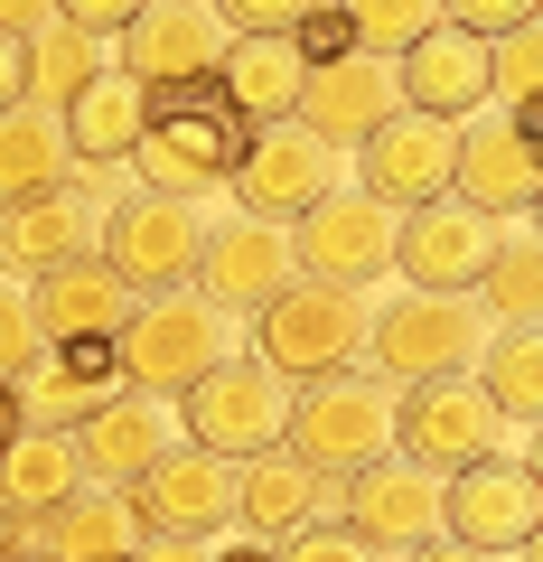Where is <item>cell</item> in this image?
<instances>
[{"label":"cell","mask_w":543,"mask_h":562,"mask_svg":"<svg viewBox=\"0 0 543 562\" xmlns=\"http://www.w3.org/2000/svg\"><path fill=\"white\" fill-rule=\"evenodd\" d=\"M113 198H122L113 169H76V179L47 188V198L0 206V281H20V291H29V281L103 254V206H113Z\"/></svg>","instance_id":"obj_8"},{"label":"cell","mask_w":543,"mask_h":562,"mask_svg":"<svg viewBox=\"0 0 543 562\" xmlns=\"http://www.w3.org/2000/svg\"><path fill=\"white\" fill-rule=\"evenodd\" d=\"M20 543H29V553H47V562H132V553H142V516H132L122 487L84 479L76 497H57L47 516H29Z\"/></svg>","instance_id":"obj_22"},{"label":"cell","mask_w":543,"mask_h":562,"mask_svg":"<svg viewBox=\"0 0 543 562\" xmlns=\"http://www.w3.org/2000/svg\"><path fill=\"white\" fill-rule=\"evenodd\" d=\"M282 422H291V384L272 375L253 347H235L216 375H197L179 394V431L197 450H216V460H235V469L262 460V450H282Z\"/></svg>","instance_id":"obj_7"},{"label":"cell","mask_w":543,"mask_h":562,"mask_svg":"<svg viewBox=\"0 0 543 562\" xmlns=\"http://www.w3.org/2000/svg\"><path fill=\"white\" fill-rule=\"evenodd\" d=\"M29 310H38V338L47 347H57V338H113V328L132 319V281H122L103 254H84V262H66V272L29 281Z\"/></svg>","instance_id":"obj_27"},{"label":"cell","mask_w":543,"mask_h":562,"mask_svg":"<svg viewBox=\"0 0 543 562\" xmlns=\"http://www.w3.org/2000/svg\"><path fill=\"white\" fill-rule=\"evenodd\" d=\"M441 20L468 29V38H506V29H534L543 0H441Z\"/></svg>","instance_id":"obj_39"},{"label":"cell","mask_w":543,"mask_h":562,"mask_svg":"<svg viewBox=\"0 0 543 562\" xmlns=\"http://www.w3.org/2000/svg\"><path fill=\"white\" fill-rule=\"evenodd\" d=\"M169 441H179V413L150 403V394H113L103 413L76 422V460H84V479H94V487H132Z\"/></svg>","instance_id":"obj_25"},{"label":"cell","mask_w":543,"mask_h":562,"mask_svg":"<svg viewBox=\"0 0 543 562\" xmlns=\"http://www.w3.org/2000/svg\"><path fill=\"white\" fill-rule=\"evenodd\" d=\"M497 235H506V225H487L478 206H460V198L403 206V216H394V272L412 281V291H478Z\"/></svg>","instance_id":"obj_17"},{"label":"cell","mask_w":543,"mask_h":562,"mask_svg":"<svg viewBox=\"0 0 543 562\" xmlns=\"http://www.w3.org/2000/svg\"><path fill=\"white\" fill-rule=\"evenodd\" d=\"M122 497H132L142 535H188V543H206V535L235 525V460H216V450H197V441H169L142 479L122 487Z\"/></svg>","instance_id":"obj_15"},{"label":"cell","mask_w":543,"mask_h":562,"mask_svg":"<svg viewBox=\"0 0 543 562\" xmlns=\"http://www.w3.org/2000/svg\"><path fill=\"white\" fill-rule=\"evenodd\" d=\"M301 76H309L301 38H225V57H216V85L235 94L244 122H291L301 113Z\"/></svg>","instance_id":"obj_28"},{"label":"cell","mask_w":543,"mask_h":562,"mask_svg":"<svg viewBox=\"0 0 543 562\" xmlns=\"http://www.w3.org/2000/svg\"><path fill=\"white\" fill-rule=\"evenodd\" d=\"M142 10H150V0H57V20H66V29H84V38H122Z\"/></svg>","instance_id":"obj_40"},{"label":"cell","mask_w":543,"mask_h":562,"mask_svg":"<svg viewBox=\"0 0 543 562\" xmlns=\"http://www.w3.org/2000/svg\"><path fill=\"white\" fill-rule=\"evenodd\" d=\"M0 562H47V553H29V543H20V553H0Z\"/></svg>","instance_id":"obj_48"},{"label":"cell","mask_w":543,"mask_h":562,"mask_svg":"<svg viewBox=\"0 0 543 562\" xmlns=\"http://www.w3.org/2000/svg\"><path fill=\"white\" fill-rule=\"evenodd\" d=\"M291 281H301V262H291V225H272V216H225V225H206L188 291L216 301L225 319H262Z\"/></svg>","instance_id":"obj_12"},{"label":"cell","mask_w":543,"mask_h":562,"mask_svg":"<svg viewBox=\"0 0 543 562\" xmlns=\"http://www.w3.org/2000/svg\"><path fill=\"white\" fill-rule=\"evenodd\" d=\"M20 57H29V103H47V113H57L76 85L103 76V38H84V29H66V20H47L38 38H20Z\"/></svg>","instance_id":"obj_33"},{"label":"cell","mask_w":543,"mask_h":562,"mask_svg":"<svg viewBox=\"0 0 543 562\" xmlns=\"http://www.w3.org/2000/svg\"><path fill=\"white\" fill-rule=\"evenodd\" d=\"M76 487H84L76 431H29V422H20V441L0 450V497L20 506V525H29V516H47L57 497H76Z\"/></svg>","instance_id":"obj_31"},{"label":"cell","mask_w":543,"mask_h":562,"mask_svg":"<svg viewBox=\"0 0 543 562\" xmlns=\"http://www.w3.org/2000/svg\"><path fill=\"white\" fill-rule=\"evenodd\" d=\"M384 113H403V76H394V57L338 47V57H319V66L301 76V113H291V122H309L328 150H357V140L375 132Z\"/></svg>","instance_id":"obj_19"},{"label":"cell","mask_w":543,"mask_h":562,"mask_svg":"<svg viewBox=\"0 0 543 562\" xmlns=\"http://www.w3.org/2000/svg\"><path fill=\"white\" fill-rule=\"evenodd\" d=\"M244 140H253V122L235 113V94H225L216 76L150 85V122H142L132 169H142V188H160V198H188V206H197L206 188L235 179Z\"/></svg>","instance_id":"obj_1"},{"label":"cell","mask_w":543,"mask_h":562,"mask_svg":"<svg viewBox=\"0 0 543 562\" xmlns=\"http://www.w3.org/2000/svg\"><path fill=\"white\" fill-rule=\"evenodd\" d=\"M347 150H328L309 122H253V140H244V160H235V216H272V225H291V216H309V206L328 198V188H347Z\"/></svg>","instance_id":"obj_10"},{"label":"cell","mask_w":543,"mask_h":562,"mask_svg":"<svg viewBox=\"0 0 543 562\" xmlns=\"http://www.w3.org/2000/svg\"><path fill=\"white\" fill-rule=\"evenodd\" d=\"M57 20V0H0V38H38Z\"/></svg>","instance_id":"obj_41"},{"label":"cell","mask_w":543,"mask_h":562,"mask_svg":"<svg viewBox=\"0 0 543 562\" xmlns=\"http://www.w3.org/2000/svg\"><path fill=\"white\" fill-rule=\"evenodd\" d=\"M291 262L309 281L365 291L375 272H394V206H375L365 188H328L309 216H291Z\"/></svg>","instance_id":"obj_16"},{"label":"cell","mask_w":543,"mask_h":562,"mask_svg":"<svg viewBox=\"0 0 543 562\" xmlns=\"http://www.w3.org/2000/svg\"><path fill=\"white\" fill-rule=\"evenodd\" d=\"M441 535L478 543V553H534L543 535V469L497 450V460H468L441 479Z\"/></svg>","instance_id":"obj_9"},{"label":"cell","mask_w":543,"mask_h":562,"mask_svg":"<svg viewBox=\"0 0 543 562\" xmlns=\"http://www.w3.org/2000/svg\"><path fill=\"white\" fill-rule=\"evenodd\" d=\"M206 562H272V543L244 535V525H225V535H206Z\"/></svg>","instance_id":"obj_42"},{"label":"cell","mask_w":543,"mask_h":562,"mask_svg":"<svg viewBox=\"0 0 543 562\" xmlns=\"http://www.w3.org/2000/svg\"><path fill=\"white\" fill-rule=\"evenodd\" d=\"M347 160H357V188L375 206H431V198H450V160H460V122H441V113H412V103H403V113H384L375 132L357 140V150H347Z\"/></svg>","instance_id":"obj_14"},{"label":"cell","mask_w":543,"mask_h":562,"mask_svg":"<svg viewBox=\"0 0 543 562\" xmlns=\"http://www.w3.org/2000/svg\"><path fill=\"white\" fill-rule=\"evenodd\" d=\"M20 535H29V525H20V506L0 497V553H20Z\"/></svg>","instance_id":"obj_47"},{"label":"cell","mask_w":543,"mask_h":562,"mask_svg":"<svg viewBox=\"0 0 543 562\" xmlns=\"http://www.w3.org/2000/svg\"><path fill=\"white\" fill-rule=\"evenodd\" d=\"M235 319L197 291H132V319L113 328V366H122V394H150V403H179L197 375H216L235 357Z\"/></svg>","instance_id":"obj_2"},{"label":"cell","mask_w":543,"mask_h":562,"mask_svg":"<svg viewBox=\"0 0 543 562\" xmlns=\"http://www.w3.org/2000/svg\"><path fill=\"white\" fill-rule=\"evenodd\" d=\"M338 20H347V47L403 57L422 29H441V0H338Z\"/></svg>","instance_id":"obj_34"},{"label":"cell","mask_w":543,"mask_h":562,"mask_svg":"<svg viewBox=\"0 0 543 562\" xmlns=\"http://www.w3.org/2000/svg\"><path fill=\"white\" fill-rule=\"evenodd\" d=\"M487 328L497 319H487L468 291H412V281H403L394 301L365 319V357H375L384 384H431V375H468V357H478Z\"/></svg>","instance_id":"obj_5"},{"label":"cell","mask_w":543,"mask_h":562,"mask_svg":"<svg viewBox=\"0 0 543 562\" xmlns=\"http://www.w3.org/2000/svg\"><path fill=\"white\" fill-rule=\"evenodd\" d=\"M132 562H206V543H188V535H142V553Z\"/></svg>","instance_id":"obj_44"},{"label":"cell","mask_w":543,"mask_h":562,"mask_svg":"<svg viewBox=\"0 0 543 562\" xmlns=\"http://www.w3.org/2000/svg\"><path fill=\"white\" fill-rule=\"evenodd\" d=\"M20 441V384H0V450Z\"/></svg>","instance_id":"obj_46"},{"label":"cell","mask_w":543,"mask_h":562,"mask_svg":"<svg viewBox=\"0 0 543 562\" xmlns=\"http://www.w3.org/2000/svg\"><path fill=\"white\" fill-rule=\"evenodd\" d=\"M206 10H216L235 38H291V29H301L319 0H206Z\"/></svg>","instance_id":"obj_37"},{"label":"cell","mask_w":543,"mask_h":562,"mask_svg":"<svg viewBox=\"0 0 543 562\" xmlns=\"http://www.w3.org/2000/svg\"><path fill=\"white\" fill-rule=\"evenodd\" d=\"M468 375H478V394L497 403L516 431H534V413H543V338H534V319H497L478 338V357H468Z\"/></svg>","instance_id":"obj_30"},{"label":"cell","mask_w":543,"mask_h":562,"mask_svg":"<svg viewBox=\"0 0 543 562\" xmlns=\"http://www.w3.org/2000/svg\"><path fill=\"white\" fill-rule=\"evenodd\" d=\"M403 562H497V553H478V543H450V535H431V543H412Z\"/></svg>","instance_id":"obj_45"},{"label":"cell","mask_w":543,"mask_h":562,"mask_svg":"<svg viewBox=\"0 0 543 562\" xmlns=\"http://www.w3.org/2000/svg\"><path fill=\"white\" fill-rule=\"evenodd\" d=\"M272 562H384V553H375V543H357L338 516H328V525H301V535H282V543H272Z\"/></svg>","instance_id":"obj_38"},{"label":"cell","mask_w":543,"mask_h":562,"mask_svg":"<svg viewBox=\"0 0 543 562\" xmlns=\"http://www.w3.org/2000/svg\"><path fill=\"white\" fill-rule=\"evenodd\" d=\"M113 394H122L113 338H57V347L20 375V422H29V431H76V422L103 413Z\"/></svg>","instance_id":"obj_21"},{"label":"cell","mask_w":543,"mask_h":562,"mask_svg":"<svg viewBox=\"0 0 543 562\" xmlns=\"http://www.w3.org/2000/svg\"><path fill=\"white\" fill-rule=\"evenodd\" d=\"M487 103L534 122V103H543V20H534V29H506V38H487Z\"/></svg>","instance_id":"obj_35"},{"label":"cell","mask_w":543,"mask_h":562,"mask_svg":"<svg viewBox=\"0 0 543 562\" xmlns=\"http://www.w3.org/2000/svg\"><path fill=\"white\" fill-rule=\"evenodd\" d=\"M338 525H347L357 543H375V553H412V543L441 535V479L412 469V460L394 450V460L338 479Z\"/></svg>","instance_id":"obj_18"},{"label":"cell","mask_w":543,"mask_h":562,"mask_svg":"<svg viewBox=\"0 0 543 562\" xmlns=\"http://www.w3.org/2000/svg\"><path fill=\"white\" fill-rule=\"evenodd\" d=\"M468 301H478L487 319H534V310H543V254H534V216L497 235V254H487V272H478V291H468Z\"/></svg>","instance_id":"obj_32"},{"label":"cell","mask_w":543,"mask_h":562,"mask_svg":"<svg viewBox=\"0 0 543 562\" xmlns=\"http://www.w3.org/2000/svg\"><path fill=\"white\" fill-rule=\"evenodd\" d=\"M338 516V479H319V469H301L291 450H262V460L235 469V525L262 543L301 535V525H328Z\"/></svg>","instance_id":"obj_23"},{"label":"cell","mask_w":543,"mask_h":562,"mask_svg":"<svg viewBox=\"0 0 543 562\" xmlns=\"http://www.w3.org/2000/svg\"><path fill=\"white\" fill-rule=\"evenodd\" d=\"M365 319H375V310H365L347 281H309L301 272L282 301L253 319V357L282 384H319V375H338V366L365 357Z\"/></svg>","instance_id":"obj_6"},{"label":"cell","mask_w":543,"mask_h":562,"mask_svg":"<svg viewBox=\"0 0 543 562\" xmlns=\"http://www.w3.org/2000/svg\"><path fill=\"white\" fill-rule=\"evenodd\" d=\"M38 357H47L38 310H29V291H20V281H0V384H20Z\"/></svg>","instance_id":"obj_36"},{"label":"cell","mask_w":543,"mask_h":562,"mask_svg":"<svg viewBox=\"0 0 543 562\" xmlns=\"http://www.w3.org/2000/svg\"><path fill=\"white\" fill-rule=\"evenodd\" d=\"M197 244H206V216L188 198H160V188H122L103 206V262H113L132 291H179L197 272Z\"/></svg>","instance_id":"obj_13"},{"label":"cell","mask_w":543,"mask_h":562,"mask_svg":"<svg viewBox=\"0 0 543 562\" xmlns=\"http://www.w3.org/2000/svg\"><path fill=\"white\" fill-rule=\"evenodd\" d=\"M142 122H150V94L122 76V66H103L94 85H76V94L57 103V132H66V150H76V169H122L142 150Z\"/></svg>","instance_id":"obj_26"},{"label":"cell","mask_w":543,"mask_h":562,"mask_svg":"<svg viewBox=\"0 0 543 562\" xmlns=\"http://www.w3.org/2000/svg\"><path fill=\"white\" fill-rule=\"evenodd\" d=\"M450 198H460V206H478L487 225H524V216H534V198H543L534 122H524V113H497V103H478V113L460 122Z\"/></svg>","instance_id":"obj_11"},{"label":"cell","mask_w":543,"mask_h":562,"mask_svg":"<svg viewBox=\"0 0 543 562\" xmlns=\"http://www.w3.org/2000/svg\"><path fill=\"white\" fill-rule=\"evenodd\" d=\"M10 103H29V57H20V38H0V113Z\"/></svg>","instance_id":"obj_43"},{"label":"cell","mask_w":543,"mask_h":562,"mask_svg":"<svg viewBox=\"0 0 543 562\" xmlns=\"http://www.w3.org/2000/svg\"><path fill=\"white\" fill-rule=\"evenodd\" d=\"M403 76V103L412 113H441V122H468L487 103V38H468V29H422V38L394 57Z\"/></svg>","instance_id":"obj_24"},{"label":"cell","mask_w":543,"mask_h":562,"mask_svg":"<svg viewBox=\"0 0 543 562\" xmlns=\"http://www.w3.org/2000/svg\"><path fill=\"white\" fill-rule=\"evenodd\" d=\"M66 179H76V150H66L57 113L47 103H10L0 113V206H29Z\"/></svg>","instance_id":"obj_29"},{"label":"cell","mask_w":543,"mask_h":562,"mask_svg":"<svg viewBox=\"0 0 543 562\" xmlns=\"http://www.w3.org/2000/svg\"><path fill=\"white\" fill-rule=\"evenodd\" d=\"M394 450H403L412 469H431V479H450V469H468V460H497V450L534 460V450H524V431L478 394V375L394 384Z\"/></svg>","instance_id":"obj_4"},{"label":"cell","mask_w":543,"mask_h":562,"mask_svg":"<svg viewBox=\"0 0 543 562\" xmlns=\"http://www.w3.org/2000/svg\"><path fill=\"white\" fill-rule=\"evenodd\" d=\"M282 450L319 479H357V469L394 460V384L365 375V366H338L319 384H291V422Z\"/></svg>","instance_id":"obj_3"},{"label":"cell","mask_w":543,"mask_h":562,"mask_svg":"<svg viewBox=\"0 0 543 562\" xmlns=\"http://www.w3.org/2000/svg\"><path fill=\"white\" fill-rule=\"evenodd\" d=\"M225 38H235V29L216 20V10H206V0H150L142 20L122 29V47H113V66L132 85H188V76H216V57H225Z\"/></svg>","instance_id":"obj_20"}]
</instances>
